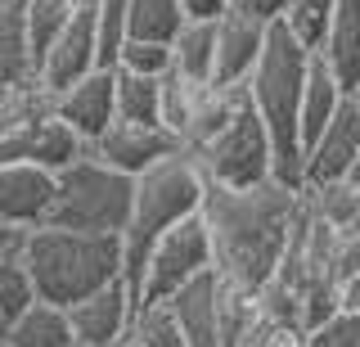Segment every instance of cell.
<instances>
[{
	"instance_id": "obj_1",
	"label": "cell",
	"mask_w": 360,
	"mask_h": 347,
	"mask_svg": "<svg viewBox=\"0 0 360 347\" xmlns=\"http://www.w3.org/2000/svg\"><path fill=\"white\" fill-rule=\"evenodd\" d=\"M297 189L262 181L252 189H202V226L212 244V271L230 284L257 294L270 284L279 271V253H284L292 212H297Z\"/></svg>"
},
{
	"instance_id": "obj_2",
	"label": "cell",
	"mask_w": 360,
	"mask_h": 347,
	"mask_svg": "<svg viewBox=\"0 0 360 347\" xmlns=\"http://www.w3.org/2000/svg\"><path fill=\"white\" fill-rule=\"evenodd\" d=\"M311 54L297 46L279 23L266 27V46L248 77V104L262 118L266 140H270V181L302 189V140H297V104H302V82H307Z\"/></svg>"
},
{
	"instance_id": "obj_3",
	"label": "cell",
	"mask_w": 360,
	"mask_h": 347,
	"mask_svg": "<svg viewBox=\"0 0 360 347\" xmlns=\"http://www.w3.org/2000/svg\"><path fill=\"white\" fill-rule=\"evenodd\" d=\"M22 266L32 275L37 298L68 311L72 302L122 279V239L117 234L37 226L22 234Z\"/></svg>"
},
{
	"instance_id": "obj_4",
	"label": "cell",
	"mask_w": 360,
	"mask_h": 347,
	"mask_svg": "<svg viewBox=\"0 0 360 347\" xmlns=\"http://www.w3.org/2000/svg\"><path fill=\"white\" fill-rule=\"evenodd\" d=\"M202 189H207V176H202L198 158L185 153V149L135 176L131 217H127V230L117 234V239H122V279H127L131 289L140 284L144 253L153 248L158 234L172 230L176 221H185V217H198Z\"/></svg>"
},
{
	"instance_id": "obj_5",
	"label": "cell",
	"mask_w": 360,
	"mask_h": 347,
	"mask_svg": "<svg viewBox=\"0 0 360 347\" xmlns=\"http://www.w3.org/2000/svg\"><path fill=\"white\" fill-rule=\"evenodd\" d=\"M131 189L135 181L104 167L99 158H77L54 176V212L50 226L63 230H90V234H122L131 217Z\"/></svg>"
},
{
	"instance_id": "obj_6",
	"label": "cell",
	"mask_w": 360,
	"mask_h": 347,
	"mask_svg": "<svg viewBox=\"0 0 360 347\" xmlns=\"http://www.w3.org/2000/svg\"><path fill=\"white\" fill-rule=\"evenodd\" d=\"M207 185H221V189H252L270 181V140H266V127L262 118L252 113V104L234 108V118L221 127V136L212 144H202L194 153Z\"/></svg>"
},
{
	"instance_id": "obj_7",
	"label": "cell",
	"mask_w": 360,
	"mask_h": 347,
	"mask_svg": "<svg viewBox=\"0 0 360 347\" xmlns=\"http://www.w3.org/2000/svg\"><path fill=\"white\" fill-rule=\"evenodd\" d=\"M202 271H212L207 226H202V217H185V221H176L172 230L158 234L153 248L144 253L135 298L140 302H167L180 284H189V279L202 275Z\"/></svg>"
},
{
	"instance_id": "obj_8",
	"label": "cell",
	"mask_w": 360,
	"mask_h": 347,
	"mask_svg": "<svg viewBox=\"0 0 360 347\" xmlns=\"http://www.w3.org/2000/svg\"><path fill=\"white\" fill-rule=\"evenodd\" d=\"M135 307H140V298H135V289L127 279H112L99 294L72 302L68 307V324H72L77 347H112L117 339H127Z\"/></svg>"
},
{
	"instance_id": "obj_9",
	"label": "cell",
	"mask_w": 360,
	"mask_h": 347,
	"mask_svg": "<svg viewBox=\"0 0 360 347\" xmlns=\"http://www.w3.org/2000/svg\"><path fill=\"white\" fill-rule=\"evenodd\" d=\"M99 68V54H95V18H90V0H82L72 14V23H68L59 37H54V46L41 54L37 63V82L45 86L50 95L68 91L72 82H82L86 72Z\"/></svg>"
},
{
	"instance_id": "obj_10",
	"label": "cell",
	"mask_w": 360,
	"mask_h": 347,
	"mask_svg": "<svg viewBox=\"0 0 360 347\" xmlns=\"http://www.w3.org/2000/svg\"><path fill=\"white\" fill-rule=\"evenodd\" d=\"M360 149V108L352 99L338 104V113L324 122V131L302 149V185H329L342 181Z\"/></svg>"
},
{
	"instance_id": "obj_11",
	"label": "cell",
	"mask_w": 360,
	"mask_h": 347,
	"mask_svg": "<svg viewBox=\"0 0 360 347\" xmlns=\"http://www.w3.org/2000/svg\"><path fill=\"white\" fill-rule=\"evenodd\" d=\"M172 153H180L176 136H167L162 127H131V122H112L104 136L90 144V158H99L104 167L131 176V181L140 172H149L153 163L172 158Z\"/></svg>"
},
{
	"instance_id": "obj_12",
	"label": "cell",
	"mask_w": 360,
	"mask_h": 347,
	"mask_svg": "<svg viewBox=\"0 0 360 347\" xmlns=\"http://www.w3.org/2000/svg\"><path fill=\"white\" fill-rule=\"evenodd\" d=\"M54 118L90 149L117 122V113H112V68H95L68 91H59L54 95Z\"/></svg>"
},
{
	"instance_id": "obj_13",
	"label": "cell",
	"mask_w": 360,
	"mask_h": 347,
	"mask_svg": "<svg viewBox=\"0 0 360 347\" xmlns=\"http://www.w3.org/2000/svg\"><path fill=\"white\" fill-rule=\"evenodd\" d=\"M54 212V176L32 163H9L0 167V221L14 230H37L50 226Z\"/></svg>"
},
{
	"instance_id": "obj_14",
	"label": "cell",
	"mask_w": 360,
	"mask_h": 347,
	"mask_svg": "<svg viewBox=\"0 0 360 347\" xmlns=\"http://www.w3.org/2000/svg\"><path fill=\"white\" fill-rule=\"evenodd\" d=\"M266 27L257 18L239 14V9H225L217 18V63H212V86H243L252 77L257 59L266 46Z\"/></svg>"
},
{
	"instance_id": "obj_15",
	"label": "cell",
	"mask_w": 360,
	"mask_h": 347,
	"mask_svg": "<svg viewBox=\"0 0 360 347\" xmlns=\"http://www.w3.org/2000/svg\"><path fill=\"white\" fill-rule=\"evenodd\" d=\"M217 298H221V275L202 271L189 284H180L172 298H167V311H172L185 347H221L217 334Z\"/></svg>"
},
{
	"instance_id": "obj_16",
	"label": "cell",
	"mask_w": 360,
	"mask_h": 347,
	"mask_svg": "<svg viewBox=\"0 0 360 347\" xmlns=\"http://www.w3.org/2000/svg\"><path fill=\"white\" fill-rule=\"evenodd\" d=\"M315 59L333 72L342 95H352V86L360 77V0H338L333 23L324 32V46L315 50Z\"/></svg>"
},
{
	"instance_id": "obj_17",
	"label": "cell",
	"mask_w": 360,
	"mask_h": 347,
	"mask_svg": "<svg viewBox=\"0 0 360 347\" xmlns=\"http://www.w3.org/2000/svg\"><path fill=\"white\" fill-rule=\"evenodd\" d=\"M243 95H248V86H202L198 99H194V113H189L185 122V136H180V149L185 153H198L202 144H212L221 136V127L234 118V108L243 104Z\"/></svg>"
},
{
	"instance_id": "obj_18",
	"label": "cell",
	"mask_w": 360,
	"mask_h": 347,
	"mask_svg": "<svg viewBox=\"0 0 360 347\" xmlns=\"http://www.w3.org/2000/svg\"><path fill=\"white\" fill-rule=\"evenodd\" d=\"M32 77H37V59H32L22 0H0V91L27 86Z\"/></svg>"
},
{
	"instance_id": "obj_19",
	"label": "cell",
	"mask_w": 360,
	"mask_h": 347,
	"mask_svg": "<svg viewBox=\"0 0 360 347\" xmlns=\"http://www.w3.org/2000/svg\"><path fill=\"white\" fill-rule=\"evenodd\" d=\"M342 99L347 95H342V86L333 82V72L311 54L307 82H302V104H297V140H302V149H307V144L324 131V122L338 113V104H342Z\"/></svg>"
},
{
	"instance_id": "obj_20",
	"label": "cell",
	"mask_w": 360,
	"mask_h": 347,
	"mask_svg": "<svg viewBox=\"0 0 360 347\" xmlns=\"http://www.w3.org/2000/svg\"><path fill=\"white\" fill-rule=\"evenodd\" d=\"M0 343H9V347H77L72 324H68V311L50 307V302H41V298L0 334Z\"/></svg>"
},
{
	"instance_id": "obj_21",
	"label": "cell",
	"mask_w": 360,
	"mask_h": 347,
	"mask_svg": "<svg viewBox=\"0 0 360 347\" xmlns=\"http://www.w3.org/2000/svg\"><path fill=\"white\" fill-rule=\"evenodd\" d=\"M77 158H86V144L77 140L59 118L32 122V131H27V163H32V167H41V172L59 176L63 167H72Z\"/></svg>"
},
{
	"instance_id": "obj_22",
	"label": "cell",
	"mask_w": 360,
	"mask_h": 347,
	"mask_svg": "<svg viewBox=\"0 0 360 347\" xmlns=\"http://www.w3.org/2000/svg\"><path fill=\"white\" fill-rule=\"evenodd\" d=\"M212 63H217V23L185 18L172 41V72H180L185 82H212Z\"/></svg>"
},
{
	"instance_id": "obj_23",
	"label": "cell",
	"mask_w": 360,
	"mask_h": 347,
	"mask_svg": "<svg viewBox=\"0 0 360 347\" xmlns=\"http://www.w3.org/2000/svg\"><path fill=\"white\" fill-rule=\"evenodd\" d=\"M180 27H185V14L176 0H127V41L172 46Z\"/></svg>"
},
{
	"instance_id": "obj_24",
	"label": "cell",
	"mask_w": 360,
	"mask_h": 347,
	"mask_svg": "<svg viewBox=\"0 0 360 347\" xmlns=\"http://www.w3.org/2000/svg\"><path fill=\"white\" fill-rule=\"evenodd\" d=\"M162 82V77H158ZM158 82L112 68V113L131 127H158Z\"/></svg>"
},
{
	"instance_id": "obj_25",
	"label": "cell",
	"mask_w": 360,
	"mask_h": 347,
	"mask_svg": "<svg viewBox=\"0 0 360 347\" xmlns=\"http://www.w3.org/2000/svg\"><path fill=\"white\" fill-rule=\"evenodd\" d=\"M333 9H338V0H288L284 14H279V27H284L307 54H315L324 46L329 23H333Z\"/></svg>"
},
{
	"instance_id": "obj_26",
	"label": "cell",
	"mask_w": 360,
	"mask_h": 347,
	"mask_svg": "<svg viewBox=\"0 0 360 347\" xmlns=\"http://www.w3.org/2000/svg\"><path fill=\"white\" fill-rule=\"evenodd\" d=\"M82 0H22V18H27V41H32V59L41 63V54L54 46V37L72 23Z\"/></svg>"
},
{
	"instance_id": "obj_27",
	"label": "cell",
	"mask_w": 360,
	"mask_h": 347,
	"mask_svg": "<svg viewBox=\"0 0 360 347\" xmlns=\"http://www.w3.org/2000/svg\"><path fill=\"white\" fill-rule=\"evenodd\" d=\"M257 294L221 279V298H217V334H221V347H239L248 339V329L257 324Z\"/></svg>"
},
{
	"instance_id": "obj_28",
	"label": "cell",
	"mask_w": 360,
	"mask_h": 347,
	"mask_svg": "<svg viewBox=\"0 0 360 347\" xmlns=\"http://www.w3.org/2000/svg\"><path fill=\"white\" fill-rule=\"evenodd\" d=\"M207 82H185L180 72H167L162 82H158V127L167 131V136H185V122L194 113V99Z\"/></svg>"
},
{
	"instance_id": "obj_29",
	"label": "cell",
	"mask_w": 360,
	"mask_h": 347,
	"mask_svg": "<svg viewBox=\"0 0 360 347\" xmlns=\"http://www.w3.org/2000/svg\"><path fill=\"white\" fill-rule=\"evenodd\" d=\"M37 302V289H32V275L22 266V248L0 257V334L14 324L22 311Z\"/></svg>"
},
{
	"instance_id": "obj_30",
	"label": "cell",
	"mask_w": 360,
	"mask_h": 347,
	"mask_svg": "<svg viewBox=\"0 0 360 347\" xmlns=\"http://www.w3.org/2000/svg\"><path fill=\"white\" fill-rule=\"evenodd\" d=\"M90 18H95L99 68H112L117 50L127 46V0H90Z\"/></svg>"
},
{
	"instance_id": "obj_31",
	"label": "cell",
	"mask_w": 360,
	"mask_h": 347,
	"mask_svg": "<svg viewBox=\"0 0 360 347\" xmlns=\"http://www.w3.org/2000/svg\"><path fill=\"white\" fill-rule=\"evenodd\" d=\"M131 339L140 347H185V339H180V329L172 320V311H167V302H140V307H135Z\"/></svg>"
},
{
	"instance_id": "obj_32",
	"label": "cell",
	"mask_w": 360,
	"mask_h": 347,
	"mask_svg": "<svg viewBox=\"0 0 360 347\" xmlns=\"http://www.w3.org/2000/svg\"><path fill=\"white\" fill-rule=\"evenodd\" d=\"M117 72H131V77H167L172 72V46H153V41H127L117 50Z\"/></svg>"
},
{
	"instance_id": "obj_33",
	"label": "cell",
	"mask_w": 360,
	"mask_h": 347,
	"mask_svg": "<svg viewBox=\"0 0 360 347\" xmlns=\"http://www.w3.org/2000/svg\"><path fill=\"white\" fill-rule=\"evenodd\" d=\"M307 347H360V316L338 311L333 320H324L320 329L307 334Z\"/></svg>"
},
{
	"instance_id": "obj_34",
	"label": "cell",
	"mask_w": 360,
	"mask_h": 347,
	"mask_svg": "<svg viewBox=\"0 0 360 347\" xmlns=\"http://www.w3.org/2000/svg\"><path fill=\"white\" fill-rule=\"evenodd\" d=\"M288 0H230V9H239V14L257 18V23H279V14H284Z\"/></svg>"
},
{
	"instance_id": "obj_35",
	"label": "cell",
	"mask_w": 360,
	"mask_h": 347,
	"mask_svg": "<svg viewBox=\"0 0 360 347\" xmlns=\"http://www.w3.org/2000/svg\"><path fill=\"white\" fill-rule=\"evenodd\" d=\"M185 18H198V23H217V18L230 9V0H176Z\"/></svg>"
},
{
	"instance_id": "obj_36",
	"label": "cell",
	"mask_w": 360,
	"mask_h": 347,
	"mask_svg": "<svg viewBox=\"0 0 360 347\" xmlns=\"http://www.w3.org/2000/svg\"><path fill=\"white\" fill-rule=\"evenodd\" d=\"M338 311L360 316V271H352L347 279H338Z\"/></svg>"
},
{
	"instance_id": "obj_37",
	"label": "cell",
	"mask_w": 360,
	"mask_h": 347,
	"mask_svg": "<svg viewBox=\"0 0 360 347\" xmlns=\"http://www.w3.org/2000/svg\"><path fill=\"white\" fill-rule=\"evenodd\" d=\"M22 234H27V230H14L9 221H0V257H5V253H18L22 248Z\"/></svg>"
},
{
	"instance_id": "obj_38",
	"label": "cell",
	"mask_w": 360,
	"mask_h": 347,
	"mask_svg": "<svg viewBox=\"0 0 360 347\" xmlns=\"http://www.w3.org/2000/svg\"><path fill=\"white\" fill-rule=\"evenodd\" d=\"M342 181L360 189V149H356V158H352V167H347V176H342Z\"/></svg>"
},
{
	"instance_id": "obj_39",
	"label": "cell",
	"mask_w": 360,
	"mask_h": 347,
	"mask_svg": "<svg viewBox=\"0 0 360 347\" xmlns=\"http://www.w3.org/2000/svg\"><path fill=\"white\" fill-rule=\"evenodd\" d=\"M347 99H352V104L360 108V77H356V86H352V95H347Z\"/></svg>"
},
{
	"instance_id": "obj_40",
	"label": "cell",
	"mask_w": 360,
	"mask_h": 347,
	"mask_svg": "<svg viewBox=\"0 0 360 347\" xmlns=\"http://www.w3.org/2000/svg\"><path fill=\"white\" fill-rule=\"evenodd\" d=\"M112 347H140V343H135L131 334H127V339H117V343H112Z\"/></svg>"
},
{
	"instance_id": "obj_41",
	"label": "cell",
	"mask_w": 360,
	"mask_h": 347,
	"mask_svg": "<svg viewBox=\"0 0 360 347\" xmlns=\"http://www.w3.org/2000/svg\"><path fill=\"white\" fill-rule=\"evenodd\" d=\"M0 99H5V91H0Z\"/></svg>"
},
{
	"instance_id": "obj_42",
	"label": "cell",
	"mask_w": 360,
	"mask_h": 347,
	"mask_svg": "<svg viewBox=\"0 0 360 347\" xmlns=\"http://www.w3.org/2000/svg\"><path fill=\"white\" fill-rule=\"evenodd\" d=\"M0 347H9V343H0Z\"/></svg>"
}]
</instances>
